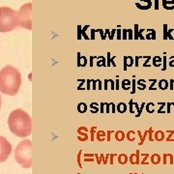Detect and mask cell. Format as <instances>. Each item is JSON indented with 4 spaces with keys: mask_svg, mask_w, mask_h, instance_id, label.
<instances>
[{
    "mask_svg": "<svg viewBox=\"0 0 174 174\" xmlns=\"http://www.w3.org/2000/svg\"><path fill=\"white\" fill-rule=\"evenodd\" d=\"M117 109H118L119 112H125L127 110V105L124 104V103H120L118 105V107H117Z\"/></svg>",
    "mask_w": 174,
    "mask_h": 174,
    "instance_id": "d6986e66",
    "label": "cell"
},
{
    "mask_svg": "<svg viewBox=\"0 0 174 174\" xmlns=\"http://www.w3.org/2000/svg\"><path fill=\"white\" fill-rule=\"evenodd\" d=\"M136 6L138 7V9H140V10H148V9H150L151 8V6H152V2L151 3H148V4H146L145 6H143V5H141V4H139L136 2Z\"/></svg>",
    "mask_w": 174,
    "mask_h": 174,
    "instance_id": "ac0fdd59",
    "label": "cell"
},
{
    "mask_svg": "<svg viewBox=\"0 0 174 174\" xmlns=\"http://www.w3.org/2000/svg\"><path fill=\"white\" fill-rule=\"evenodd\" d=\"M129 161V157L126 154H120L118 156V161L120 165H126Z\"/></svg>",
    "mask_w": 174,
    "mask_h": 174,
    "instance_id": "8fae6325",
    "label": "cell"
},
{
    "mask_svg": "<svg viewBox=\"0 0 174 174\" xmlns=\"http://www.w3.org/2000/svg\"><path fill=\"white\" fill-rule=\"evenodd\" d=\"M130 174H133V173H130Z\"/></svg>",
    "mask_w": 174,
    "mask_h": 174,
    "instance_id": "7bdbcfd3",
    "label": "cell"
},
{
    "mask_svg": "<svg viewBox=\"0 0 174 174\" xmlns=\"http://www.w3.org/2000/svg\"><path fill=\"white\" fill-rule=\"evenodd\" d=\"M163 71H165L166 70V56H163Z\"/></svg>",
    "mask_w": 174,
    "mask_h": 174,
    "instance_id": "d6a6232c",
    "label": "cell"
},
{
    "mask_svg": "<svg viewBox=\"0 0 174 174\" xmlns=\"http://www.w3.org/2000/svg\"><path fill=\"white\" fill-rule=\"evenodd\" d=\"M129 161L132 165H139L140 160H139V151L138 150L136 152V154H132L129 158Z\"/></svg>",
    "mask_w": 174,
    "mask_h": 174,
    "instance_id": "ba28073f",
    "label": "cell"
},
{
    "mask_svg": "<svg viewBox=\"0 0 174 174\" xmlns=\"http://www.w3.org/2000/svg\"><path fill=\"white\" fill-rule=\"evenodd\" d=\"M15 159L23 168L32 166V142L29 139L21 141L15 150Z\"/></svg>",
    "mask_w": 174,
    "mask_h": 174,
    "instance_id": "277c9868",
    "label": "cell"
},
{
    "mask_svg": "<svg viewBox=\"0 0 174 174\" xmlns=\"http://www.w3.org/2000/svg\"><path fill=\"white\" fill-rule=\"evenodd\" d=\"M167 133H168V136L166 138V141H173L174 139L171 138V136L174 134V131H167Z\"/></svg>",
    "mask_w": 174,
    "mask_h": 174,
    "instance_id": "4316f807",
    "label": "cell"
},
{
    "mask_svg": "<svg viewBox=\"0 0 174 174\" xmlns=\"http://www.w3.org/2000/svg\"><path fill=\"white\" fill-rule=\"evenodd\" d=\"M167 4L174 6V0H163V7H165Z\"/></svg>",
    "mask_w": 174,
    "mask_h": 174,
    "instance_id": "d4e9b609",
    "label": "cell"
},
{
    "mask_svg": "<svg viewBox=\"0 0 174 174\" xmlns=\"http://www.w3.org/2000/svg\"><path fill=\"white\" fill-rule=\"evenodd\" d=\"M128 34H129V37H128L129 40H133L134 34H133V30H132V29H128Z\"/></svg>",
    "mask_w": 174,
    "mask_h": 174,
    "instance_id": "4dcf8cb0",
    "label": "cell"
},
{
    "mask_svg": "<svg viewBox=\"0 0 174 174\" xmlns=\"http://www.w3.org/2000/svg\"><path fill=\"white\" fill-rule=\"evenodd\" d=\"M125 136H125L124 132H122V131H118V132H116V134H115V138H116V140H118V141L124 140Z\"/></svg>",
    "mask_w": 174,
    "mask_h": 174,
    "instance_id": "9a60e30c",
    "label": "cell"
},
{
    "mask_svg": "<svg viewBox=\"0 0 174 174\" xmlns=\"http://www.w3.org/2000/svg\"><path fill=\"white\" fill-rule=\"evenodd\" d=\"M31 10H32V3H26L19 8L18 12L19 27L25 28L28 30L32 29V21H31Z\"/></svg>",
    "mask_w": 174,
    "mask_h": 174,
    "instance_id": "5b68a950",
    "label": "cell"
},
{
    "mask_svg": "<svg viewBox=\"0 0 174 174\" xmlns=\"http://www.w3.org/2000/svg\"><path fill=\"white\" fill-rule=\"evenodd\" d=\"M161 61H163V59H161V57H159V56H155V57L153 58V65L156 66V67H160Z\"/></svg>",
    "mask_w": 174,
    "mask_h": 174,
    "instance_id": "e0dca14e",
    "label": "cell"
},
{
    "mask_svg": "<svg viewBox=\"0 0 174 174\" xmlns=\"http://www.w3.org/2000/svg\"><path fill=\"white\" fill-rule=\"evenodd\" d=\"M150 158H151V163L153 165H159L161 161V157L159 154H153Z\"/></svg>",
    "mask_w": 174,
    "mask_h": 174,
    "instance_id": "30bf717a",
    "label": "cell"
},
{
    "mask_svg": "<svg viewBox=\"0 0 174 174\" xmlns=\"http://www.w3.org/2000/svg\"><path fill=\"white\" fill-rule=\"evenodd\" d=\"M130 85H131V81L128 79H125L123 83H122V86H123V89L125 90H128L130 88Z\"/></svg>",
    "mask_w": 174,
    "mask_h": 174,
    "instance_id": "44dd1931",
    "label": "cell"
},
{
    "mask_svg": "<svg viewBox=\"0 0 174 174\" xmlns=\"http://www.w3.org/2000/svg\"><path fill=\"white\" fill-rule=\"evenodd\" d=\"M153 134H154V132H153V129L150 128L148 130V136H149V140L150 141H153Z\"/></svg>",
    "mask_w": 174,
    "mask_h": 174,
    "instance_id": "83f0119b",
    "label": "cell"
},
{
    "mask_svg": "<svg viewBox=\"0 0 174 174\" xmlns=\"http://www.w3.org/2000/svg\"><path fill=\"white\" fill-rule=\"evenodd\" d=\"M139 1H142V2H145V3H151V0H139Z\"/></svg>",
    "mask_w": 174,
    "mask_h": 174,
    "instance_id": "ab89813d",
    "label": "cell"
},
{
    "mask_svg": "<svg viewBox=\"0 0 174 174\" xmlns=\"http://www.w3.org/2000/svg\"><path fill=\"white\" fill-rule=\"evenodd\" d=\"M8 126L12 134L19 138H26L32 132V119L27 112L21 109H17L10 113Z\"/></svg>",
    "mask_w": 174,
    "mask_h": 174,
    "instance_id": "6da1fadb",
    "label": "cell"
},
{
    "mask_svg": "<svg viewBox=\"0 0 174 174\" xmlns=\"http://www.w3.org/2000/svg\"><path fill=\"white\" fill-rule=\"evenodd\" d=\"M145 39L147 40H155L156 39V31L154 29H147V34Z\"/></svg>",
    "mask_w": 174,
    "mask_h": 174,
    "instance_id": "9c48e42d",
    "label": "cell"
},
{
    "mask_svg": "<svg viewBox=\"0 0 174 174\" xmlns=\"http://www.w3.org/2000/svg\"><path fill=\"white\" fill-rule=\"evenodd\" d=\"M134 40H138V24H134Z\"/></svg>",
    "mask_w": 174,
    "mask_h": 174,
    "instance_id": "cb8c5ba5",
    "label": "cell"
},
{
    "mask_svg": "<svg viewBox=\"0 0 174 174\" xmlns=\"http://www.w3.org/2000/svg\"><path fill=\"white\" fill-rule=\"evenodd\" d=\"M154 136L157 141H163L165 139V133L163 131H157L156 133H154Z\"/></svg>",
    "mask_w": 174,
    "mask_h": 174,
    "instance_id": "4fadbf2b",
    "label": "cell"
},
{
    "mask_svg": "<svg viewBox=\"0 0 174 174\" xmlns=\"http://www.w3.org/2000/svg\"><path fill=\"white\" fill-rule=\"evenodd\" d=\"M124 61H125V66H124L125 70L127 69L128 66H133V64H134V59H133V57H131V56H127V57H125Z\"/></svg>",
    "mask_w": 174,
    "mask_h": 174,
    "instance_id": "5bb4252c",
    "label": "cell"
},
{
    "mask_svg": "<svg viewBox=\"0 0 174 174\" xmlns=\"http://www.w3.org/2000/svg\"><path fill=\"white\" fill-rule=\"evenodd\" d=\"M169 66L170 67H174V56H171L169 59Z\"/></svg>",
    "mask_w": 174,
    "mask_h": 174,
    "instance_id": "d590c367",
    "label": "cell"
},
{
    "mask_svg": "<svg viewBox=\"0 0 174 174\" xmlns=\"http://www.w3.org/2000/svg\"><path fill=\"white\" fill-rule=\"evenodd\" d=\"M127 34H128V29H124V30H123V39H124V40L128 39V37H127Z\"/></svg>",
    "mask_w": 174,
    "mask_h": 174,
    "instance_id": "e575fe53",
    "label": "cell"
},
{
    "mask_svg": "<svg viewBox=\"0 0 174 174\" xmlns=\"http://www.w3.org/2000/svg\"><path fill=\"white\" fill-rule=\"evenodd\" d=\"M132 84H133V90H132V93H134V92H136V80L133 79Z\"/></svg>",
    "mask_w": 174,
    "mask_h": 174,
    "instance_id": "8d00e7d4",
    "label": "cell"
},
{
    "mask_svg": "<svg viewBox=\"0 0 174 174\" xmlns=\"http://www.w3.org/2000/svg\"><path fill=\"white\" fill-rule=\"evenodd\" d=\"M141 156L143 157V160H142L140 163H141V165H148V161L146 163V160H147V158L149 157L148 154H141Z\"/></svg>",
    "mask_w": 174,
    "mask_h": 174,
    "instance_id": "484cf974",
    "label": "cell"
},
{
    "mask_svg": "<svg viewBox=\"0 0 174 174\" xmlns=\"http://www.w3.org/2000/svg\"><path fill=\"white\" fill-rule=\"evenodd\" d=\"M12 153V144L4 136H0V163L7 161Z\"/></svg>",
    "mask_w": 174,
    "mask_h": 174,
    "instance_id": "8992f818",
    "label": "cell"
},
{
    "mask_svg": "<svg viewBox=\"0 0 174 174\" xmlns=\"http://www.w3.org/2000/svg\"><path fill=\"white\" fill-rule=\"evenodd\" d=\"M127 138H128L129 141H134L136 136H134V131H129L128 134H127Z\"/></svg>",
    "mask_w": 174,
    "mask_h": 174,
    "instance_id": "ffe728a7",
    "label": "cell"
},
{
    "mask_svg": "<svg viewBox=\"0 0 174 174\" xmlns=\"http://www.w3.org/2000/svg\"><path fill=\"white\" fill-rule=\"evenodd\" d=\"M163 165H173L174 163V157L171 154H163Z\"/></svg>",
    "mask_w": 174,
    "mask_h": 174,
    "instance_id": "52a82bcc",
    "label": "cell"
},
{
    "mask_svg": "<svg viewBox=\"0 0 174 174\" xmlns=\"http://www.w3.org/2000/svg\"><path fill=\"white\" fill-rule=\"evenodd\" d=\"M146 110L149 112V113H152V112H154V110H155V104L154 103H148L146 105Z\"/></svg>",
    "mask_w": 174,
    "mask_h": 174,
    "instance_id": "2e32d148",
    "label": "cell"
},
{
    "mask_svg": "<svg viewBox=\"0 0 174 174\" xmlns=\"http://www.w3.org/2000/svg\"><path fill=\"white\" fill-rule=\"evenodd\" d=\"M19 27L18 12L10 7H0V33H8Z\"/></svg>",
    "mask_w": 174,
    "mask_h": 174,
    "instance_id": "3957f363",
    "label": "cell"
},
{
    "mask_svg": "<svg viewBox=\"0 0 174 174\" xmlns=\"http://www.w3.org/2000/svg\"><path fill=\"white\" fill-rule=\"evenodd\" d=\"M155 9H159V0H155Z\"/></svg>",
    "mask_w": 174,
    "mask_h": 174,
    "instance_id": "f35d334b",
    "label": "cell"
},
{
    "mask_svg": "<svg viewBox=\"0 0 174 174\" xmlns=\"http://www.w3.org/2000/svg\"><path fill=\"white\" fill-rule=\"evenodd\" d=\"M98 140H100V141H103V140H105V132H98Z\"/></svg>",
    "mask_w": 174,
    "mask_h": 174,
    "instance_id": "603a6c76",
    "label": "cell"
},
{
    "mask_svg": "<svg viewBox=\"0 0 174 174\" xmlns=\"http://www.w3.org/2000/svg\"><path fill=\"white\" fill-rule=\"evenodd\" d=\"M145 81H144L143 79H140V80H138V88L140 90H144L146 88V85H145V83H144Z\"/></svg>",
    "mask_w": 174,
    "mask_h": 174,
    "instance_id": "7402d4cb",
    "label": "cell"
},
{
    "mask_svg": "<svg viewBox=\"0 0 174 174\" xmlns=\"http://www.w3.org/2000/svg\"><path fill=\"white\" fill-rule=\"evenodd\" d=\"M166 33H167V24H163V39H165V40L167 39Z\"/></svg>",
    "mask_w": 174,
    "mask_h": 174,
    "instance_id": "f1b7e54d",
    "label": "cell"
},
{
    "mask_svg": "<svg viewBox=\"0 0 174 174\" xmlns=\"http://www.w3.org/2000/svg\"><path fill=\"white\" fill-rule=\"evenodd\" d=\"M170 89L171 90L174 89V79H171L170 80Z\"/></svg>",
    "mask_w": 174,
    "mask_h": 174,
    "instance_id": "74e56055",
    "label": "cell"
},
{
    "mask_svg": "<svg viewBox=\"0 0 174 174\" xmlns=\"http://www.w3.org/2000/svg\"><path fill=\"white\" fill-rule=\"evenodd\" d=\"M117 34H118V37H117V38H118V39H121V37H120V34H121V31H120V29H118V30H117Z\"/></svg>",
    "mask_w": 174,
    "mask_h": 174,
    "instance_id": "60d3db41",
    "label": "cell"
},
{
    "mask_svg": "<svg viewBox=\"0 0 174 174\" xmlns=\"http://www.w3.org/2000/svg\"><path fill=\"white\" fill-rule=\"evenodd\" d=\"M1 105H2V99H1V95H0V109H1Z\"/></svg>",
    "mask_w": 174,
    "mask_h": 174,
    "instance_id": "b9f144b4",
    "label": "cell"
},
{
    "mask_svg": "<svg viewBox=\"0 0 174 174\" xmlns=\"http://www.w3.org/2000/svg\"><path fill=\"white\" fill-rule=\"evenodd\" d=\"M151 81H152V84H151V86L149 87V89L150 90H154L155 89V84H156V82H157V79H151Z\"/></svg>",
    "mask_w": 174,
    "mask_h": 174,
    "instance_id": "1f68e13d",
    "label": "cell"
},
{
    "mask_svg": "<svg viewBox=\"0 0 174 174\" xmlns=\"http://www.w3.org/2000/svg\"><path fill=\"white\" fill-rule=\"evenodd\" d=\"M21 85V75L19 69L6 66L0 70V92L8 96L18 94Z\"/></svg>",
    "mask_w": 174,
    "mask_h": 174,
    "instance_id": "7a4b0ae2",
    "label": "cell"
},
{
    "mask_svg": "<svg viewBox=\"0 0 174 174\" xmlns=\"http://www.w3.org/2000/svg\"><path fill=\"white\" fill-rule=\"evenodd\" d=\"M166 107H167V112H170L171 107L173 109V112H174V103H168V104L166 105Z\"/></svg>",
    "mask_w": 174,
    "mask_h": 174,
    "instance_id": "f546056e",
    "label": "cell"
},
{
    "mask_svg": "<svg viewBox=\"0 0 174 174\" xmlns=\"http://www.w3.org/2000/svg\"><path fill=\"white\" fill-rule=\"evenodd\" d=\"M169 86V82L167 81L166 79H161L159 81V88L161 90H166Z\"/></svg>",
    "mask_w": 174,
    "mask_h": 174,
    "instance_id": "7c38bea8",
    "label": "cell"
},
{
    "mask_svg": "<svg viewBox=\"0 0 174 174\" xmlns=\"http://www.w3.org/2000/svg\"><path fill=\"white\" fill-rule=\"evenodd\" d=\"M165 103H163V107H160V109H159L158 110V112H159V113H161V112H165Z\"/></svg>",
    "mask_w": 174,
    "mask_h": 174,
    "instance_id": "836d02e7",
    "label": "cell"
}]
</instances>
